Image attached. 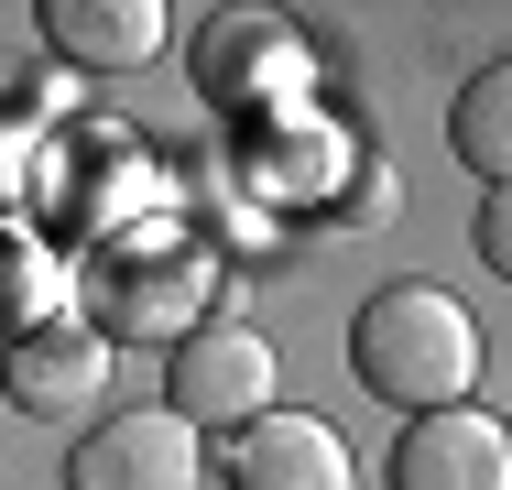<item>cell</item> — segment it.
<instances>
[{
  "instance_id": "9",
  "label": "cell",
  "mask_w": 512,
  "mask_h": 490,
  "mask_svg": "<svg viewBox=\"0 0 512 490\" xmlns=\"http://www.w3.org/2000/svg\"><path fill=\"white\" fill-rule=\"evenodd\" d=\"M251 186H262V196H284V207H327V196L349 186V120H327V109H295V120L251 131Z\"/></svg>"
},
{
  "instance_id": "11",
  "label": "cell",
  "mask_w": 512,
  "mask_h": 490,
  "mask_svg": "<svg viewBox=\"0 0 512 490\" xmlns=\"http://www.w3.org/2000/svg\"><path fill=\"white\" fill-rule=\"evenodd\" d=\"M197 305H207V262H153L109 294V349L120 338H175V327L197 338Z\"/></svg>"
},
{
  "instance_id": "7",
  "label": "cell",
  "mask_w": 512,
  "mask_h": 490,
  "mask_svg": "<svg viewBox=\"0 0 512 490\" xmlns=\"http://www.w3.org/2000/svg\"><path fill=\"white\" fill-rule=\"evenodd\" d=\"M229 490H360V469L327 414H262L229 447Z\"/></svg>"
},
{
  "instance_id": "10",
  "label": "cell",
  "mask_w": 512,
  "mask_h": 490,
  "mask_svg": "<svg viewBox=\"0 0 512 490\" xmlns=\"http://www.w3.org/2000/svg\"><path fill=\"white\" fill-rule=\"evenodd\" d=\"M447 153H458L480 186H512V55H491V66L458 88V109H447Z\"/></svg>"
},
{
  "instance_id": "2",
  "label": "cell",
  "mask_w": 512,
  "mask_h": 490,
  "mask_svg": "<svg viewBox=\"0 0 512 490\" xmlns=\"http://www.w3.org/2000/svg\"><path fill=\"white\" fill-rule=\"evenodd\" d=\"M186 77H197L207 109H229V120H295L316 88V44L284 22V11H207L197 22V55H186Z\"/></svg>"
},
{
  "instance_id": "8",
  "label": "cell",
  "mask_w": 512,
  "mask_h": 490,
  "mask_svg": "<svg viewBox=\"0 0 512 490\" xmlns=\"http://www.w3.org/2000/svg\"><path fill=\"white\" fill-rule=\"evenodd\" d=\"M44 22V44L66 55V66H88V77H131V66H153L164 55V0H44L33 11Z\"/></svg>"
},
{
  "instance_id": "12",
  "label": "cell",
  "mask_w": 512,
  "mask_h": 490,
  "mask_svg": "<svg viewBox=\"0 0 512 490\" xmlns=\"http://www.w3.org/2000/svg\"><path fill=\"white\" fill-rule=\"evenodd\" d=\"M480 262L512 284V186H491V196H480Z\"/></svg>"
},
{
  "instance_id": "6",
  "label": "cell",
  "mask_w": 512,
  "mask_h": 490,
  "mask_svg": "<svg viewBox=\"0 0 512 490\" xmlns=\"http://www.w3.org/2000/svg\"><path fill=\"white\" fill-rule=\"evenodd\" d=\"M0 392L22 403V414H88L109 392V327H88V316H55V327H22L11 338V360H0Z\"/></svg>"
},
{
  "instance_id": "1",
  "label": "cell",
  "mask_w": 512,
  "mask_h": 490,
  "mask_svg": "<svg viewBox=\"0 0 512 490\" xmlns=\"http://www.w3.org/2000/svg\"><path fill=\"white\" fill-rule=\"evenodd\" d=\"M349 371H360V392H382L404 425L414 414H447L480 382V316L447 284H382L349 316Z\"/></svg>"
},
{
  "instance_id": "5",
  "label": "cell",
  "mask_w": 512,
  "mask_h": 490,
  "mask_svg": "<svg viewBox=\"0 0 512 490\" xmlns=\"http://www.w3.org/2000/svg\"><path fill=\"white\" fill-rule=\"evenodd\" d=\"M393 490H512V425L480 403L414 414L393 447Z\"/></svg>"
},
{
  "instance_id": "3",
  "label": "cell",
  "mask_w": 512,
  "mask_h": 490,
  "mask_svg": "<svg viewBox=\"0 0 512 490\" xmlns=\"http://www.w3.org/2000/svg\"><path fill=\"white\" fill-rule=\"evenodd\" d=\"M273 382H284V360H273V338L251 327V316H207L197 338H175V414L186 425H262L273 414Z\"/></svg>"
},
{
  "instance_id": "4",
  "label": "cell",
  "mask_w": 512,
  "mask_h": 490,
  "mask_svg": "<svg viewBox=\"0 0 512 490\" xmlns=\"http://www.w3.org/2000/svg\"><path fill=\"white\" fill-rule=\"evenodd\" d=\"M197 425L175 403H142V414H109L77 436L66 458V490H197Z\"/></svg>"
}]
</instances>
